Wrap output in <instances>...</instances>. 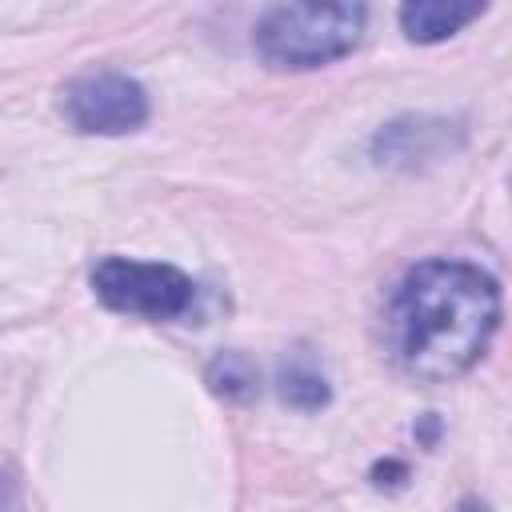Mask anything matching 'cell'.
I'll return each mask as SVG.
<instances>
[{
  "mask_svg": "<svg viewBox=\"0 0 512 512\" xmlns=\"http://www.w3.org/2000/svg\"><path fill=\"white\" fill-rule=\"evenodd\" d=\"M500 328V284L468 260H420L384 312L392 360L428 384L464 376Z\"/></svg>",
  "mask_w": 512,
  "mask_h": 512,
  "instance_id": "cell-1",
  "label": "cell"
},
{
  "mask_svg": "<svg viewBox=\"0 0 512 512\" xmlns=\"http://www.w3.org/2000/svg\"><path fill=\"white\" fill-rule=\"evenodd\" d=\"M4 504H16V492H12V480L0 472V508H4Z\"/></svg>",
  "mask_w": 512,
  "mask_h": 512,
  "instance_id": "cell-9",
  "label": "cell"
},
{
  "mask_svg": "<svg viewBox=\"0 0 512 512\" xmlns=\"http://www.w3.org/2000/svg\"><path fill=\"white\" fill-rule=\"evenodd\" d=\"M208 388L216 396H228V400H244L256 392V368L240 356V352H220L212 364H208Z\"/></svg>",
  "mask_w": 512,
  "mask_h": 512,
  "instance_id": "cell-8",
  "label": "cell"
},
{
  "mask_svg": "<svg viewBox=\"0 0 512 512\" xmlns=\"http://www.w3.org/2000/svg\"><path fill=\"white\" fill-rule=\"evenodd\" d=\"M488 0H400V28L412 44H440L480 20Z\"/></svg>",
  "mask_w": 512,
  "mask_h": 512,
  "instance_id": "cell-5",
  "label": "cell"
},
{
  "mask_svg": "<svg viewBox=\"0 0 512 512\" xmlns=\"http://www.w3.org/2000/svg\"><path fill=\"white\" fill-rule=\"evenodd\" d=\"M440 120H396L376 132V160L380 164H416L436 152V140H444Z\"/></svg>",
  "mask_w": 512,
  "mask_h": 512,
  "instance_id": "cell-6",
  "label": "cell"
},
{
  "mask_svg": "<svg viewBox=\"0 0 512 512\" xmlns=\"http://www.w3.org/2000/svg\"><path fill=\"white\" fill-rule=\"evenodd\" d=\"M280 400L300 408V412H316V408H324L332 400L328 380H324V372H320V364L312 360L308 348H296L280 364Z\"/></svg>",
  "mask_w": 512,
  "mask_h": 512,
  "instance_id": "cell-7",
  "label": "cell"
},
{
  "mask_svg": "<svg viewBox=\"0 0 512 512\" xmlns=\"http://www.w3.org/2000/svg\"><path fill=\"white\" fill-rule=\"evenodd\" d=\"M368 24V0H284L256 24V52L272 68H320L348 56Z\"/></svg>",
  "mask_w": 512,
  "mask_h": 512,
  "instance_id": "cell-2",
  "label": "cell"
},
{
  "mask_svg": "<svg viewBox=\"0 0 512 512\" xmlns=\"http://www.w3.org/2000/svg\"><path fill=\"white\" fill-rule=\"evenodd\" d=\"M60 116L84 136H124L148 124V92L124 72H84L60 88Z\"/></svg>",
  "mask_w": 512,
  "mask_h": 512,
  "instance_id": "cell-4",
  "label": "cell"
},
{
  "mask_svg": "<svg viewBox=\"0 0 512 512\" xmlns=\"http://www.w3.org/2000/svg\"><path fill=\"white\" fill-rule=\"evenodd\" d=\"M92 292L104 308L144 320H184L196 308V284L172 264L104 256L92 268Z\"/></svg>",
  "mask_w": 512,
  "mask_h": 512,
  "instance_id": "cell-3",
  "label": "cell"
}]
</instances>
